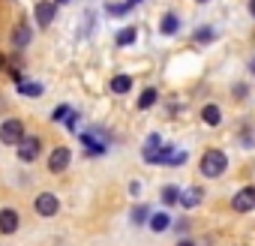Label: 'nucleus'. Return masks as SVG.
I'll return each instance as SVG.
<instances>
[{"instance_id":"23","label":"nucleus","mask_w":255,"mask_h":246,"mask_svg":"<svg viewBox=\"0 0 255 246\" xmlns=\"http://www.w3.org/2000/svg\"><path fill=\"white\" fill-rule=\"evenodd\" d=\"M186 159H189V156H186V150H174V156L168 159V168H180Z\"/></svg>"},{"instance_id":"10","label":"nucleus","mask_w":255,"mask_h":246,"mask_svg":"<svg viewBox=\"0 0 255 246\" xmlns=\"http://www.w3.org/2000/svg\"><path fill=\"white\" fill-rule=\"evenodd\" d=\"M201 201H204V192H201L198 186H192V189L180 192V207H183V210H195Z\"/></svg>"},{"instance_id":"17","label":"nucleus","mask_w":255,"mask_h":246,"mask_svg":"<svg viewBox=\"0 0 255 246\" xmlns=\"http://www.w3.org/2000/svg\"><path fill=\"white\" fill-rule=\"evenodd\" d=\"M156 99H159V90H156V87H144V93L138 96V108H141V111H147V108H153V105H156Z\"/></svg>"},{"instance_id":"27","label":"nucleus","mask_w":255,"mask_h":246,"mask_svg":"<svg viewBox=\"0 0 255 246\" xmlns=\"http://www.w3.org/2000/svg\"><path fill=\"white\" fill-rule=\"evenodd\" d=\"M129 192H132V195H138V192H141V183H138V180H132V183H129Z\"/></svg>"},{"instance_id":"11","label":"nucleus","mask_w":255,"mask_h":246,"mask_svg":"<svg viewBox=\"0 0 255 246\" xmlns=\"http://www.w3.org/2000/svg\"><path fill=\"white\" fill-rule=\"evenodd\" d=\"M177 30H180V18L174 12H165L162 21H159V33L162 36H177Z\"/></svg>"},{"instance_id":"13","label":"nucleus","mask_w":255,"mask_h":246,"mask_svg":"<svg viewBox=\"0 0 255 246\" xmlns=\"http://www.w3.org/2000/svg\"><path fill=\"white\" fill-rule=\"evenodd\" d=\"M150 231H156V234H162L165 228H171V213L168 210H162V213H150Z\"/></svg>"},{"instance_id":"15","label":"nucleus","mask_w":255,"mask_h":246,"mask_svg":"<svg viewBox=\"0 0 255 246\" xmlns=\"http://www.w3.org/2000/svg\"><path fill=\"white\" fill-rule=\"evenodd\" d=\"M108 87H111V93L123 96V93H129V90H132V78H129V75H114V78L108 81Z\"/></svg>"},{"instance_id":"33","label":"nucleus","mask_w":255,"mask_h":246,"mask_svg":"<svg viewBox=\"0 0 255 246\" xmlns=\"http://www.w3.org/2000/svg\"><path fill=\"white\" fill-rule=\"evenodd\" d=\"M54 3H57V6H63V3H72V0H54Z\"/></svg>"},{"instance_id":"9","label":"nucleus","mask_w":255,"mask_h":246,"mask_svg":"<svg viewBox=\"0 0 255 246\" xmlns=\"http://www.w3.org/2000/svg\"><path fill=\"white\" fill-rule=\"evenodd\" d=\"M33 15H36V24L39 27H48L57 18V3H51V0H39L36 9H33Z\"/></svg>"},{"instance_id":"5","label":"nucleus","mask_w":255,"mask_h":246,"mask_svg":"<svg viewBox=\"0 0 255 246\" xmlns=\"http://www.w3.org/2000/svg\"><path fill=\"white\" fill-rule=\"evenodd\" d=\"M30 39H33V27H30L27 21H18V24L12 27V36H9L12 48H15V51H24V48L30 45Z\"/></svg>"},{"instance_id":"7","label":"nucleus","mask_w":255,"mask_h":246,"mask_svg":"<svg viewBox=\"0 0 255 246\" xmlns=\"http://www.w3.org/2000/svg\"><path fill=\"white\" fill-rule=\"evenodd\" d=\"M231 207H234L237 213H249V210H255V186H243V189L231 198Z\"/></svg>"},{"instance_id":"31","label":"nucleus","mask_w":255,"mask_h":246,"mask_svg":"<svg viewBox=\"0 0 255 246\" xmlns=\"http://www.w3.org/2000/svg\"><path fill=\"white\" fill-rule=\"evenodd\" d=\"M126 3H132V6H138V3H144V0H126Z\"/></svg>"},{"instance_id":"18","label":"nucleus","mask_w":255,"mask_h":246,"mask_svg":"<svg viewBox=\"0 0 255 246\" xmlns=\"http://www.w3.org/2000/svg\"><path fill=\"white\" fill-rule=\"evenodd\" d=\"M135 39H138V30H135V27H123V30H117V36H114L117 45H132Z\"/></svg>"},{"instance_id":"26","label":"nucleus","mask_w":255,"mask_h":246,"mask_svg":"<svg viewBox=\"0 0 255 246\" xmlns=\"http://www.w3.org/2000/svg\"><path fill=\"white\" fill-rule=\"evenodd\" d=\"M246 96V84H234V99H243Z\"/></svg>"},{"instance_id":"1","label":"nucleus","mask_w":255,"mask_h":246,"mask_svg":"<svg viewBox=\"0 0 255 246\" xmlns=\"http://www.w3.org/2000/svg\"><path fill=\"white\" fill-rule=\"evenodd\" d=\"M225 168H228V156L222 153V150H216V147H210V150H204V156L198 159V171H201V177H222L225 174Z\"/></svg>"},{"instance_id":"28","label":"nucleus","mask_w":255,"mask_h":246,"mask_svg":"<svg viewBox=\"0 0 255 246\" xmlns=\"http://www.w3.org/2000/svg\"><path fill=\"white\" fill-rule=\"evenodd\" d=\"M177 246H195V240L192 237H183V240H177Z\"/></svg>"},{"instance_id":"6","label":"nucleus","mask_w":255,"mask_h":246,"mask_svg":"<svg viewBox=\"0 0 255 246\" xmlns=\"http://www.w3.org/2000/svg\"><path fill=\"white\" fill-rule=\"evenodd\" d=\"M33 207H36V213H39V216H57L60 201H57V195H54V192H39V195H36V201H33Z\"/></svg>"},{"instance_id":"2","label":"nucleus","mask_w":255,"mask_h":246,"mask_svg":"<svg viewBox=\"0 0 255 246\" xmlns=\"http://www.w3.org/2000/svg\"><path fill=\"white\" fill-rule=\"evenodd\" d=\"M21 138H24V123L18 117H6L3 123H0V141H3V144L15 147Z\"/></svg>"},{"instance_id":"30","label":"nucleus","mask_w":255,"mask_h":246,"mask_svg":"<svg viewBox=\"0 0 255 246\" xmlns=\"http://www.w3.org/2000/svg\"><path fill=\"white\" fill-rule=\"evenodd\" d=\"M249 15L255 18V0H249Z\"/></svg>"},{"instance_id":"34","label":"nucleus","mask_w":255,"mask_h":246,"mask_svg":"<svg viewBox=\"0 0 255 246\" xmlns=\"http://www.w3.org/2000/svg\"><path fill=\"white\" fill-rule=\"evenodd\" d=\"M198 3H210V0H198Z\"/></svg>"},{"instance_id":"14","label":"nucleus","mask_w":255,"mask_h":246,"mask_svg":"<svg viewBox=\"0 0 255 246\" xmlns=\"http://www.w3.org/2000/svg\"><path fill=\"white\" fill-rule=\"evenodd\" d=\"M201 120L207 123V126H219V123H222V108L213 105V102L204 105V108H201Z\"/></svg>"},{"instance_id":"20","label":"nucleus","mask_w":255,"mask_h":246,"mask_svg":"<svg viewBox=\"0 0 255 246\" xmlns=\"http://www.w3.org/2000/svg\"><path fill=\"white\" fill-rule=\"evenodd\" d=\"M150 213H153V210H150V204H138V207H132V222H135V225H141V222H147V219H150Z\"/></svg>"},{"instance_id":"4","label":"nucleus","mask_w":255,"mask_h":246,"mask_svg":"<svg viewBox=\"0 0 255 246\" xmlns=\"http://www.w3.org/2000/svg\"><path fill=\"white\" fill-rule=\"evenodd\" d=\"M69 165H72V150L69 147H54L48 153V171L51 174H63Z\"/></svg>"},{"instance_id":"16","label":"nucleus","mask_w":255,"mask_h":246,"mask_svg":"<svg viewBox=\"0 0 255 246\" xmlns=\"http://www.w3.org/2000/svg\"><path fill=\"white\" fill-rule=\"evenodd\" d=\"M18 93L21 96H30V99H36V96H42L45 93V87H42V81H18Z\"/></svg>"},{"instance_id":"25","label":"nucleus","mask_w":255,"mask_h":246,"mask_svg":"<svg viewBox=\"0 0 255 246\" xmlns=\"http://www.w3.org/2000/svg\"><path fill=\"white\" fill-rule=\"evenodd\" d=\"M159 144H162V138H159L156 132H150V135H147V141H144V150H156Z\"/></svg>"},{"instance_id":"21","label":"nucleus","mask_w":255,"mask_h":246,"mask_svg":"<svg viewBox=\"0 0 255 246\" xmlns=\"http://www.w3.org/2000/svg\"><path fill=\"white\" fill-rule=\"evenodd\" d=\"M129 9H132V3H108V6H105V12L114 15V18H117V15H126Z\"/></svg>"},{"instance_id":"32","label":"nucleus","mask_w":255,"mask_h":246,"mask_svg":"<svg viewBox=\"0 0 255 246\" xmlns=\"http://www.w3.org/2000/svg\"><path fill=\"white\" fill-rule=\"evenodd\" d=\"M249 72H255V57H252V60H249Z\"/></svg>"},{"instance_id":"19","label":"nucleus","mask_w":255,"mask_h":246,"mask_svg":"<svg viewBox=\"0 0 255 246\" xmlns=\"http://www.w3.org/2000/svg\"><path fill=\"white\" fill-rule=\"evenodd\" d=\"M216 39V30L213 27H198L195 33H192V42L195 45H207V42H213Z\"/></svg>"},{"instance_id":"29","label":"nucleus","mask_w":255,"mask_h":246,"mask_svg":"<svg viewBox=\"0 0 255 246\" xmlns=\"http://www.w3.org/2000/svg\"><path fill=\"white\" fill-rule=\"evenodd\" d=\"M0 69H6V54L0 51Z\"/></svg>"},{"instance_id":"24","label":"nucleus","mask_w":255,"mask_h":246,"mask_svg":"<svg viewBox=\"0 0 255 246\" xmlns=\"http://www.w3.org/2000/svg\"><path fill=\"white\" fill-rule=\"evenodd\" d=\"M63 123H66V129H69V132H75V129H78V111H69Z\"/></svg>"},{"instance_id":"22","label":"nucleus","mask_w":255,"mask_h":246,"mask_svg":"<svg viewBox=\"0 0 255 246\" xmlns=\"http://www.w3.org/2000/svg\"><path fill=\"white\" fill-rule=\"evenodd\" d=\"M69 111H72V108H69V105H57V108H54V111H51V120H54V123H63V120H66V114H69Z\"/></svg>"},{"instance_id":"3","label":"nucleus","mask_w":255,"mask_h":246,"mask_svg":"<svg viewBox=\"0 0 255 246\" xmlns=\"http://www.w3.org/2000/svg\"><path fill=\"white\" fill-rule=\"evenodd\" d=\"M15 147H18V159H21V162H36L39 153H42V138L27 135V138H21Z\"/></svg>"},{"instance_id":"12","label":"nucleus","mask_w":255,"mask_h":246,"mask_svg":"<svg viewBox=\"0 0 255 246\" xmlns=\"http://www.w3.org/2000/svg\"><path fill=\"white\" fill-rule=\"evenodd\" d=\"M180 186L177 183H168V186H162V192H159V198H162V204L165 207H174V204H180Z\"/></svg>"},{"instance_id":"8","label":"nucleus","mask_w":255,"mask_h":246,"mask_svg":"<svg viewBox=\"0 0 255 246\" xmlns=\"http://www.w3.org/2000/svg\"><path fill=\"white\" fill-rule=\"evenodd\" d=\"M21 225V213L15 207H3L0 210V234H15Z\"/></svg>"}]
</instances>
